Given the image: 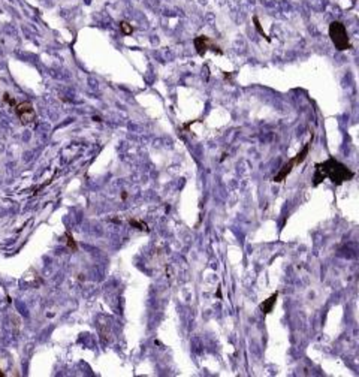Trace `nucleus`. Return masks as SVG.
Returning a JSON list of instances; mask_svg holds the SVG:
<instances>
[{
  "label": "nucleus",
  "instance_id": "nucleus-1",
  "mask_svg": "<svg viewBox=\"0 0 359 377\" xmlns=\"http://www.w3.org/2000/svg\"><path fill=\"white\" fill-rule=\"evenodd\" d=\"M355 177V172L350 171L346 165L335 160L334 157H329L325 162L316 163V172H314V181L313 186L317 187L323 180L329 178L335 186H341L346 181H350Z\"/></svg>",
  "mask_w": 359,
  "mask_h": 377
},
{
  "label": "nucleus",
  "instance_id": "nucleus-2",
  "mask_svg": "<svg viewBox=\"0 0 359 377\" xmlns=\"http://www.w3.org/2000/svg\"><path fill=\"white\" fill-rule=\"evenodd\" d=\"M328 33H329V37H331V42L334 44V47L338 51H346V49L352 48L347 30H346V25L341 21H332L329 24Z\"/></svg>",
  "mask_w": 359,
  "mask_h": 377
},
{
  "label": "nucleus",
  "instance_id": "nucleus-3",
  "mask_svg": "<svg viewBox=\"0 0 359 377\" xmlns=\"http://www.w3.org/2000/svg\"><path fill=\"white\" fill-rule=\"evenodd\" d=\"M311 142H313V135H311V139L307 142V144L304 145V148L295 156V157H292L287 163H284L283 166H281V169H280V172L272 178V181L274 183H281V181H284L286 180V177L292 172V169L296 165H299V163H302L304 160H305V157H307V154H308V150H310V145H311Z\"/></svg>",
  "mask_w": 359,
  "mask_h": 377
},
{
  "label": "nucleus",
  "instance_id": "nucleus-4",
  "mask_svg": "<svg viewBox=\"0 0 359 377\" xmlns=\"http://www.w3.org/2000/svg\"><path fill=\"white\" fill-rule=\"evenodd\" d=\"M193 44H195V48H196V53H198L201 57H203L205 53H207L208 49L214 51V53H217V54H223V51L220 49V47L217 45L211 37L205 36V35L196 36V37L193 39Z\"/></svg>",
  "mask_w": 359,
  "mask_h": 377
},
{
  "label": "nucleus",
  "instance_id": "nucleus-5",
  "mask_svg": "<svg viewBox=\"0 0 359 377\" xmlns=\"http://www.w3.org/2000/svg\"><path fill=\"white\" fill-rule=\"evenodd\" d=\"M15 108V112L18 115V118L23 124H30L34 121L36 118V112H34V108L30 102H20V103H15L14 105Z\"/></svg>",
  "mask_w": 359,
  "mask_h": 377
},
{
  "label": "nucleus",
  "instance_id": "nucleus-6",
  "mask_svg": "<svg viewBox=\"0 0 359 377\" xmlns=\"http://www.w3.org/2000/svg\"><path fill=\"white\" fill-rule=\"evenodd\" d=\"M277 296H278V292L272 293L271 296L268 298V299H265L263 302H260L259 308L262 310L263 314H268V313H271V311H272V307H274V304H275V301H277Z\"/></svg>",
  "mask_w": 359,
  "mask_h": 377
},
{
  "label": "nucleus",
  "instance_id": "nucleus-7",
  "mask_svg": "<svg viewBox=\"0 0 359 377\" xmlns=\"http://www.w3.org/2000/svg\"><path fill=\"white\" fill-rule=\"evenodd\" d=\"M129 223H130V226H133V228H136V229H139V230H145V232H148V230H150V228L147 226V223H144L142 220L130 218V220H129Z\"/></svg>",
  "mask_w": 359,
  "mask_h": 377
},
{
  "label": "nucleus",
  "instance_id": "nucleus-8",
  "mask_svg": "<svg viewBox=\"0 0 359 377\" xmlns=\"http://www.w3.org/2000/svg\"><path fill=\"white\" fill-rule=\"evenodd\" d=\"M120 30L123 32V35H132L133 27H132V24H129L127 21H121L120 23Z\"/></svg>",
  "mask_w": 359,
  "mask_h": 377
},
{
  "label": "nucleus",
  "instance_id": "nucleus-9",
  "mask_svg": "<svg viewBox=\"0 0 359 377\" xmlns=\"http://www.w3.org/2000/svg\"><path fill=\"white\" fill-rule=\"evenodd\" d=\"M253 21H254V27H256V30H258V32L260 33V36H263V37L266 39V41L269 42V37L266 36V33H265V32H263V29L260 27V23H259V18H258V17L254 15V17H253Z\"/></svg>",
  "mask_w": 359,
  "mask_h": 377
},
{
  "label": "nucleus",
  "instance_id": "nucleus-10",
  "mask_svg": "<svg viewBox=\"0 0 359 377\" xmlns=\"http://www.w3.org/2000/svg\"><path fill=\"white\" fill-rule=\"evenodd\" d=\"M66 237H68V245H69V247H70V249H72V250H76V244H75V241H73V237H72V235H70V233H69V232H68V233H66Z\"/></svg>",
  "mask_w": 359,
  "mask_h": 377
},
{
  "label": "nucleus",
  "instance_id": "nucleus-11",
  "mask_svg": "<svg viewBox=\"0 0 359 377\" xmlns=\"http://www.w3.org/2000/svg\"><path fill=\"white\" fill-rule=\"evenodd\" d=\"M0 376H5V374H3V373H2V371H0Z\"/></svg>",
  "mask_w": 359,
  "mask_h": 377
}]
</instances>
